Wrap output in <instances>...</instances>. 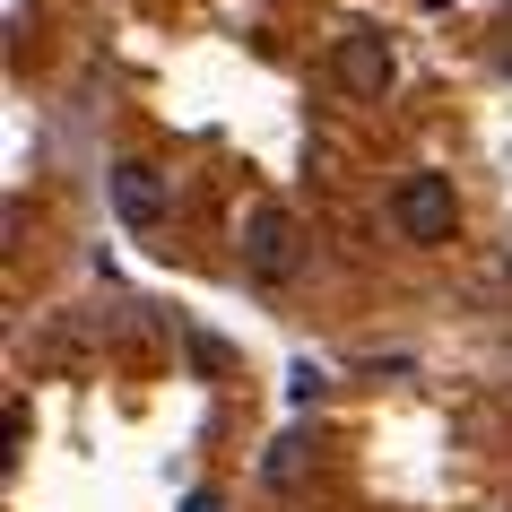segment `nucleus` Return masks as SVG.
Returning <instances> with one entry per match:
<instances>
[{
  "instance_id": "obj_4",
  "label": "nucleus",
  "mask_w": 512,
  "mask_h": 512,
  "mask_svg": "<svg viewBox=\"0 0 512 512\" xmlns=\"http://www.w3.org/2000/svg\"><path fill=\"white\" fill-rule=\"evenodd\" d=\"M113 209H122L131 235H157V226H165V174L148 157H122V165H113Z\"/></svg>"
},
{
  "instance_id": "obj_1",
  "label": "nucleus",
  "mask_w": 512,
  "mask_h": 512,
  "mask_svg": "<svg viewBox=\"0 0 512 512\" xmlns=\"http://www.w3.org/2000/svg\"><path fill=\"white\" fill-rule=\"evenodd\" d=\"M391 217H400V235H408V243H452V226H460L452 174H400V191H391Z\"/></svg>"
},
{
  "instance_id": "obj_3",
  "label": "nucleus",
  "mask_w": 512,
  "mask_h": 512,
  "mask_svg": "<svg viewBox=\"0 0 512 512\" xmlns=\"http://www.w3.org/2000/svg\"><path fill=\"white\" fill-rule=\"evenodd\" d=\"M330 70H339V87H348V96H382V87L400 79V53H391V35H339Z\"/></svg>"
},
{
  "instance_id": "obj_7",
  "label": "nucleus",
  "mask_w": 512,
  "mask_h": 512,
  "mask_svg": "<svg viewBox=\"0 0 512 512\" xmlns=\"http://www.w3.org/2000/svg\"><path fill=\"white\" fill-rule=\"evenodd\" d=\"M183 512H226V504H217L209 486H200V495H183Z\"/></svg>"
},
{
  "instance_id": "obj_5",
  "label": "nucleus",
  "mask_w": 512,
  "mask_h": 512,
  "mask_svg": "<svg viewBox=\"0 0 512 512\" xmlns=\"http://www.w3.org/2000/svg\"><path fill=\"white\" fill-rule=\"evenodd\" d=\"M304 452H313L304 434H278V452L261 460V478H270V486H296V478H304Z\"/></svg>"
},
{
  "instance_id": "obj_6",
  "label": "nucleus",
  "mask_w": 512,
  "mask_h": 512,
  "mask_svg": "<svg viewBox=\"0 0 512 512\" xmlns=\"http://www.w3.org/2000/svg\"><path fill=\"white\" fill-rule=\"evenodd\" d=\"M322 382H330L322 365H296V374H287V391H296V408H313V400H322Z\"/></svg>"
},
{
  "instance_id": "obj_2",
  "label": "nucleus",
  "mask_w": 512,
  "mask_h": 512,
  "mask_svg": "<svg viewBox=\"0 0 512 512\" xmlns=\"http://www.w3.org/2000/svg\"><path fill=\"white\" fill-rule=\"evenodd\" d=\"M304 261V243H296V217L287 209H252L243 217V270L261 278V287H287Z\"/></svg>"
}]
</instances>
